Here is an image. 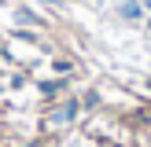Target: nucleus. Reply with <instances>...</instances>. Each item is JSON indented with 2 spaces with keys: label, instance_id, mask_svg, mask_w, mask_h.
<instances>
[{
  "label": "nucleus",
  "instance_id": "f257e3e1",
  "mask_svg": "<svg viewBox=\"0 0 151 147\" xmlns=\"http://www.w3.org/2000/svg\"><path fill=\"white\" fill-rule=\"evenodd\" d=\"M118 11H122V19H133V22L144 19V4H140V0H122V7H118Z\"/></svg>",
  "mask_w": 151,
  "mask_h": 147
}]
</instances>
